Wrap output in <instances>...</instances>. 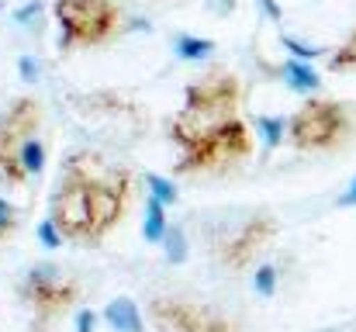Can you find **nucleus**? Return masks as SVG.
Masks as SVG:
<instances>
[{"mask_svg": "<svg viewBox=\"0 0 356 332\" xmlns=\"http://www.w3.org/2000/svg\"><path fill=\"white\" fill-rule=\"evenodd\" d=\"M38 239H42V246H45V249H59V246L66 242V239H63V232H59L49 219L38 221Z\"/></svg>", "mask_w": 356, "mask_h": 332, "instance_id": "obj_22", "label": "nucleus"}, {"mask_svg": "<svg viewBox=\"0 0 356 332\" xmlns=\"http://www.w3.org/2000/svg\"><path fill=\"white\" fill-rule=\"evenodd\" d=\"M52 14H56L59 31H63L59 35L63 52L104 45L121 28V10L115 0H56Z\"/></svg>", "mask_w": 356, "mask_h": 332, "instance_id": "obj_7", "label": "nucleus"}, {"mask_svg": "<svg viewBox=\"0 0 356 332\" xmlns=\"http://www.w3.org/2000/svg\"><path fill=\"white\" fill-rule=\"evenodd\" d=\"M242 118V80L229 70H211L201 80H191L184 90V108L170 121V142L191 145L229 121Z\"/></svg>", "mask_w": 356, "mask_h": 332, "instance_id": "obj_1", "label": "nucleus"}, {"mask_svg": "<svg viewBox=\"0 0 356 332\" xmlns=\"http://www.w3.org/2000/svg\"><path fill=\"white\" fill-rule=\"evenodd\" d=\"M277 239V219L263 208H229L208 228V249L218 270L242 274Z\"/></svg>", "mask_w": 356, "mask_h": 332, "instance_id": "obj_2", "label": "nucleus"}, {"mask_svg": "<svg viewBox=\"0 0 356 332\" xmlns=\"http://www.w3.org/2000/svg\"><path fill=\"white\" fill-rule=\"evenodd\" d=\"M256 132H259V139L270 152L280 142H287V118L284 114H256Z\"/></svg>", "mask_w": 356, "mask_h": 332, "instance_id": "obj_13", "label": "nucleus"}, {"mask_svg": "<svg viewBox=\"0 0 356 332\" xmlns=\"http://www.w3.org/2000/svg\"><path fill=\"white\" fill-rule=\"evenodd\" d=\"M97 159L101 156L90 149L70 152L59 170V180L52 187V198H49V221L63 232L66 242H76V246H94L90 184H94Z\"/></svg>", "mask_w": 356, "mask_h": 332, "instance_id": "obj_3", "label": "nucleus"}, {"mask_svg": "<svg viewBox=\"0 0 356 332\" xmlns=\"http://www.w3.org/2000/svg\"><path fill=\"white\" fill-rule=\"evenodd\" d=\"M163 246H166V263L180 267V263L187 260V232H184L180 225H170V232H166Z\"/></svg>", "mask_w": 356, "mask_h": 332, "instance_id": "obj_17", "label": "nucleus"}, {"mask_svg": "<svg viewBox=\"0 0 356 332\" xmlns=\"http://www.w3.org/2000/svg\"><path fill=\"white\" fill-rule=\"evenodd\" d=\"M280 42H284V49H291L294 52V59H301V63H312L315 56H325L322 49H315V45H301L298 38H291V35H280Z\"/></svg>", "mask_w": 356, "mask_h": 332, "instance_id": "obj_20", "label": "nucleus"}, {"mask_svg": "<svg viewBox=\"0 0 356 332\" xmlns=\"http://www.w3.org/2000/svg\"><path fill=\"white\" fill-rule=\"evenodd\" d=\"M42 104L35 97H14L0 111V187H24L28 173L21 170L24 139L38 135Z\"/></svg>", "mask_w": 356, "mask_h": 332, "instance_id": "obj_8", "label": "nucleus"}, {"mask_svg": "<svg viewBox=\"0 0 356 332\" xmlns=\"http://www.w3.org/2000/svg\"><path fill=\"white\" fill-rule=\"evenodd\" d=\"M14 228H17V208L7 198H0V242L7 235H14Z\"/></svg>", "mask_w": 356, "mask_h": 332, "instance_id": "obj_21", "label": "nucleus"}, {"mask_svg": "<svg viewBox=\"0 0 356 332\" xmlns=\"http://www.w3.org/2000/svg\"><path fill=\"white\" fill-rule=\"evenodd\" d=\"M101 319L111 326L115 332H145V315H142V308L131 301V298H111L108 305H104V312H101Z\"/></svg>", "mask_w": 356, "mask_h": 332, "instance_id": "obj_10", "label": "nucleus"}, {"mask_svg": "<svg viewBox=\"0 0 356 332\" xmlns=\"http://www.w3.org/2000/svg\"><path fill=\"white\" fill-rule=\"evenodd\" d=\"M170 232V219H166V205H159L156 198H145V221H142V239L145 242H163Z\"/></svg>", "mask_w": 356, "mask_h": 332, "instance_id": "obj_12", "label": "nucleus"}, {"mask_svg": "<svg viewBox=\"0 0 356 332\" xmlns=\"http://www.w3.org/2000/svg\"><path fill=\"white\" fill-rule=\"evenodd\" d=\"M145 187H149V198H156L159 205H177V184L173 180H166V177H159V173H145Z\"/></svg>", "mask_w": 356, "mask_h": 332, "instance_id": "obj_16", "label": "nucleus"}, {"mask_svg": "<svg viewBox=\"0 0 356 332\" xmlns=\"http://www.w3.org/2000/svg\"><path fill=\"white\" fill-rule=\"evenodd\" d=\"M356 135V114L346 101L312 97L287 118V142L298 152H336Z\"/></svg>", "mask_w": 356, "mask_h": 332, "instance_id": "obj_5", "label": "nucleus"}, {"mask_svg": "<svg viewBox=\"0 0 356 332\" xmlns=\"http://www.w3.org/2000/svg\"><path fill=\"white\" fill-rule=\"evenodd\" d=\"M94 326H97V312H90V308L76 312V332H94Z\"/></svg>", "mask_w": 356, "mask_h": 332, "instance_id": "obj_26", "label": "nucleus"}, {"mask_svg": "<svg viewBox=\"0 0 356 332\" xmlns=\"http://www.w3.org/2000/svg\"><path fill=\"white\" fill-rule=\"evenodd\" d=\"M215 52V42L211 38H197V35H177V56L194 63V59H204Z\"/></svg>", "mask_w": 356, "mask_h": 332, "instance_id": "obj_15", "label": "nucleus"}, {"mask_svg": "<svg viewBox=\"0 0 356 332\" xmlns=\"http://www.w3.org/2000/svg\"><path fill=\"white\" fill-rule=\"evenodd\" d=\"M259 7H263V14L273 21V24H284V7L277 3V0H256Z\"/></svg>", "mask_w": 356, "mask_h": 332, "instance_id": "obj_25", "label": "nucleus"}, {"mask_svg": "<svg viewBox=\"0 0 356 332\" xmlns=\"http://www.w3.org/2000/svg\"><path fill=\"white\" fill-rule=\"evenodd\" d=\"M45 159H49L45 139H42V135L24 139V145H21V170L28 173V180H31V177H38V173L45 170Z\"/></svg>", "mask_w": 356, "mask_h": 332, "instance_id": "obj_14", "label": "nucleus"}, {"mask_svg": "<svg viewBox=\"0 0 356 332\" xmlns=\"http://www.w3.org/2000/svg\"><path fill=\"white\" fill-rule=\"evenodd\" d=\"M256 149V139H252V128L245 118L229 121L225 128L191 142V145H180L177 149V173L180 177H208V173H225V170H236L242 166Z\"/></svg>", "mask_w": 356, "mask_h": 332, "instance_id": "obj_6", "label": "nucleus"}, {"mask_svg": "<svg viewBox=\"0 0 356 332\" xmlns=\"http://www.w3.org/2000/svg\"><path fill=\"white\" fill-rule=\"evenodd\" d=\"M280 77L291 90H301V94H312L322 87V77L312 70V63H301V59H284L280 63Z\"/></svg>", "mask_w": 356, "mask_h": 332, "instance_id": "obj_11", "label": "nucleus"}, {"mask_svg": "<svg viewBox=\"0 0 356 332\" xmlns=\"http://www.w3.org/2000/svg\"><path fill=\"white\" fill-rule=\"evenodd\" d=\"M145 315L159 332H238V322L229 312H222L208 301L180 298V294L152 298Z\"/></svg>", "mask_w": 356, "mask_h": 332, "instance_id": "obj_9", "label": "nucleus"}, {"mask_svg": "<svg viewBox=\"0 0 356 332\" xmlns=\"http://www.w3.org/2000/svg\"><path fill=\"white\" fill-rule=\"evenodd\" d=\"M277 263H259L256 267V277H252V291L259 298H273L277 294Z\"/></svg>", "mask_w": 356, "mask_h": 332, "instance_id": "obj_18", "label": "nucleus"}, {"mask_svg": "<svg viewBox=\"0 0 356 332\" xmlns=\"http://www.w3.org/2000/svg\"><path fill=\"white\" fill-rule=\"evenodd\" d=\"M339 208H356V177H353V184L346 187V194L339 198Z\"/></svg>", "mask_w": 356, "mask_h": 332, "instance_id": "obj_27", "label": "nucleus"}, {"mask_svg": "<svg viewBox=\"0 0 356 332\" xmlns=\"http://www.w3.org/2000/svg\"><path fill=\"white\" fill-rule=\"evenodd\" d=\"M329 70L332 73H350V70H356V28H353V35L339 45V52L329 59Z\"/></svg>", "mask_w": 356, "mask_h": 332, "instance_id": "obj_19", "label": "nucleus"}, {"mask_svg": "<svg viewBox=\"0 0 356 332\" xmlns=\"http://www.w3.org/2000/svg\"><path fill=\"white\" fill-rule=\"evenodd\" d=\"M38 14H42V3H38V0H31V3H24V7H17V10H14V21H17V24H28V21H31V17H38Z\"/></svg>", "mask_w": 356, "mask_h": 332, "instance_id": "obj_24", "label": "nucleus"}, {"mask_svg": "<svg viewBox=\"0 0 356 332\" xmlns=\"http://www.w3.org/2000/svg\"><path fill=\"white\" fill-rule=\"evenodd\" d=\"M17 70H21V80H24V84H35V80H38V73H42V70H38V63H35L31 56H21V59H17Z\"/></svg>", "mask_w": 356, "mask_h": 332, "instance_id": "obj_23", "label": "nucleus"}, {"mask_svg": "<svg viewBox=\"0 0 356 332\" xmlns=\"http://www.w3.org/2000/svg\"><path fill=\"white\" fill-rule=\"evenodd\" d=\"M83 294V280L66 274L59 263L42 260L17 280V301L31 312V332H49Z\"/></svg>", "mask_w": 356, "mask_h": 332, "instance_id": "obj_4", "label": "nucleus"}]
</instances>
